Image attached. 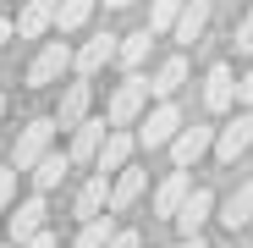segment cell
Returning <instances> with one entry per match:
<instances>
[{
	"label": "cell",
	"mask_w": 253,
	"mask_h": 248,
	"mask_svg": "<svg viewBox=\"0 0 253 248\" xmlns=\"http://www.w3.org/2000/svg\"><path fill=\"white\" fill-rule=\"evenodd\" d=\"M55 127H61L55 116H39V121H28V127L17 133V149H11V165H17V171H33V165L55 149Z\"/></svg>",
	"instance_id": "6da1fadb"
},
{
	"label": "cell",
	"mask_w": 253,
	"mask_h": 248,
	"mask_svg": "<svg viewBox=\"0 0 253 248\" xmlns=\"http://www.w3.org/2000/svg\"><path fill=\"white\" fill-rule=\"evenodd\" d=\"M143 110H149V77L126 72V83H116L105 116H110V127H132V121H143Z\"/></svg>",
	"instance_id": "7a4b0ae2"
},
{
	"label": "cell",
	"mask_w": 253,
	"mask_h": 248,
	"mask_svg": "<svg viewBox=\"0 0 253 248\" xmlns=\"http://www.w3.org/2000/svg\"><path fill=\"white\" fill-rule=\"evenodd\" d=\"M176 133H182V110H176L171 99H160V105L143 110V121H138V144H143V149H165Z\"/></svg>",
	"instance_id": "3957f363"
},
{
	"label": "cell",
	"mask_w": 253,
	"mask_h": 248,
	"mask_svg": "<svg viewBox=\"0 0 253 248\" xmlns=\"http://www.w3.org/2000/svg\"><path fill=\"white\" fill-rule=\"evenodd\" d=\"M66 66H72V45L66 39H50V45L33 55V66H28V89H50Z\"/></svg>",
	"instance_id": "277c9868"
},
{
	"label": "cell",
	"mask_w": 253,
	"mask_h": 248,
	"mask_svg": "<svg viewBox=\"0 0 253 248\" xmlns=\"http://www.w3.org/2000/svg\"><path fill=\"white\" fill-rule=\"evenodd\" d=\"M248 144H253V110H237V121H226V127L215 133L220 165H237V154H248Z\"/></svg>",
	"instance_id": "5b68a950"
},
{
	"label": "cell",
	"mask_w": 253,
	"mask_h": 248,
	"mask_svg": "<svg viewBox=\"0 0 253 248\" xmlns=\"http://www.w3.org/2000/svg\"><path fill=\"white\" fill-rule=\"evenodd\" d=\"M44 215H50V204H44V193H33V198H22L17 204V215L6 221V237L22 248L28 237H39V232H44Z\"/></svg>",
	"instance_id": "8992f818"
},
{
	"label": "cell",
	"mask_w": 253,
	"mask_h": 248,
	"mask_svg": "<svg viewBox=\"0 0 253 248\" xmlns=\"http://www.w3.org/2000/svg\"><path fill=\"white\" fill-rule=\"evenodd\" d=\"M204 105H209V110H215V116L237 105V72H231L226 61H215V66H209V72H204Z\"/></svg>",
	"instance_id": "52a82bcc"
},
{
	"label": "cell",
	"mask_w": 253,
	"mask_h": 248,
	"mask_svg": "<svg viewBox=\"0 0 253 248\" xmlns=\"http://www.w3.org/2000/svg\"><path fill=\"white\" fill-rule=\"evenodd\" d=\"M105 138H110V127H105V116H88L83 127H72V160L77 165H88V160H99V149H105Z\"/></svg>",
	"instance_id": "ba28073f"
},
{
	"label": "cell",
	"mask_w": 253,
	"mask_h": 248,
	"mask_svg": "<svg viewBox=\"0 0 253 248\" xmlns=\"http://www.w3.org/2000/svg\"><path fill=\"white\" fill-rule=\"evenodd\" d=\"M204 149H215V127H182V133L171 138V160H176V171H187Z\"/></svg>",
	"instance_id": "9c48e42d"
},
{
	"label": "cell",
	"mask_w": 253,
	"mask_h": 248,
	"mask_svg": "<svg viewBox=\"0 0 253 248\" xmlns=\"http://www.w3.org/2000/svg\"><path fill=\"white\" fill-rule=\"evenodd\" d=\"M187 193H193V177L187 171H171L160 188H154V215H165V221H176V210L187 204Z\"/></svg>",
	"instance_id": "30bf717a"
},
{
	"label": "cell",
	"mask_w": 253,
	"mask_h": 248,
	"mask_svg": "<svg viewBox=\"0 0 253 248\" xmlns=\"http://www.w3.org/2000/svg\"><path fill=\"white\" fill-rule=\"evenodd\" d=\"M55 11H61V0H22V11H17V33H22V39L50 33V28H55Z\"/></svg>",
	"instance_id": "8fae6325"
},
{
	"label": "cell",
	"mask_w": 253,
	"mask_h": 248,
	"mask_svg": "<svg viewBox=\"0 0 253 248\" xmlns=\"http://www.w3.org/2000/svg\"><path fill=\"white\" fill-rule=\"evenodd\" d=\"M209 215H215V193H209V188H193V193H187V204L176 210V226H182V237H198Z\"/></svg>",
	"instance_id": "7c38bea8"
},
{
	"label": "cell",
	"mask_w": 253,
	"mask_h": 248,
	"mask_svg": "<svg viewBox=\"0 0 253 248\" xmlns=\"http://www.w3.org/2000/svg\"><path fill=\"white\" fill-rule=\"evenodd\" d=\"M143 188H149V171H138V165L116 171V182H110V210H116V215H121V210H132V204L143 198Z\"/></svg>",
	"instance_id": "4fadbf2b"
},
{
	"label": "cell",
	"mask_w": 253,
	"mask_h": 248,
	"mask_svg": "<svg viewBox=\"0 0 253 248\" xmlns=\"http://www.w3.org/2000/svg\"><path fill=\"white\" fill-rule=\"evenodd\" d=\"M110 61H116V33H94L88 45L72 55V66H77L83 77H94V72H99V66H110Z\"/></svg>",
	"instance_id": "5bb4252c"
},
{
	"label": "cell",
	"mask_w": 253,
	"mask_h": 248,
	"mask_svg": "<svg viewBox=\"0 0 253 248\" xmlns=\"http://www.w3.org/2000/svg\"><path fill=\"white\" fill-rule=\"evenodd\" d=\"M132 149H138V133H121V127H116V133L105 138V149H99V160H94V165H99L105 177H116V171H126Z\"/></svg>",
	"instance_id": "9a60e30c"
},
{
	"label": "cell",
	"mask_w": 253,
	"mask_h": 248,
	"mask_svg": "<svg viewBox=\"0 0 253 248\" xmlns=\"http://www.w3.org/2000/svg\"><path fill=\"white\" fill-rule=\"evenodd\" d=\"M88 99H94V89H88V83H66V94H61V116H55L66 133L88 121Z\"/></svg>",
	"instance_id": "2e32d148"
},
{
	"label": "cell",
	"mask_w": 253,
	"mask_h": 248,
	"mask_svg": "<svg viewBox=\"0 0 253 248\" xmlns=\"http://www.w3.org/2000/svg\"><path fill=\"white\" fill-rule=\"evenodd\" d=\"M105 204H110V177H105V171H94L88 182H83V193H77V221L105 215Z\"/></svg>",
	"instance_id": "e0dca14e"
},
{
	"label": "cell",
	"mask_w": 253,
	"mask_h": 248,
	"mask_svg": "<svg viewBox=\"0 0 253 248\" xmlns=\"http://www.w3.org/2000/svg\"><path fill=\"white\" fill-rule=\"evenodd\" d=\"M160 33H149V28H138V33H121V45H116V61L126 66V72H138L143 61H149V45H154Z\"/></svg>",
	"instance_id": "ac0fdd59"
},
{
	"label": "cell",
	"mask_w": 253,
	"mask_h": 248,
	"mask_svg": "<svg viewBox=\"0 0 253 248\" xmlns=\"http://www.w3.org/2000/svg\"><path fill=\"white\" fill-rule=\"evenodd\" d=\"M66 165H72V154H61V149H50V154L39 160V165H33L28 177H33V188H39V193H50V188H61V177H66Z\"/></svg>",
	"instance_id": "d6986e66"
},
{
	"label": "cell",
	"mask_w": 253,
	"mask_h": 248,
	"mask_svg": "<svg viewBox=\"0 0 253 248\" xmlns=\"http://www.w3.org/2000/svg\"><path fill=\"white\" fill-rule=\"evenodd\" d=\"M220 221H226L231 232H242V226L253 221V182H242V188H237V193L220 204Z\"/></svg>",
	"instance_id": "ffe728a7"
},
{
	"label": "cell",
	"mask_w": 253,
	"mask_h": 248,
	"mask_svg": "<svg viewBox=\"0 0 253 248\" xmlns=\"http://www.w3.org/2000/svg\"><path fill=\"white\" fill-rule=\"evenodd\" d=\"M182 83H187V61L182 55H171V61H165L154 77H149V94H160V99H171L176 89H182Z\"/></svg>",
	"instance_id": "44dd1931"
},
{
	"label": "cell",
	"mask_w": 253,
	"mask_h": 248,
	"mask_svg": "<svg viewBox=\"0 0 253 248\" xmlns=\"http://www.w3.org/2000/svg\"><path fill=\"white\" fill-rule=\"evenodd\" d=\"M209 28V0H187V6H182V17H176V39H187V45H193V39Z\"/></svg>",
	"instance_id": "7402d4cb"
},
{
	"label": "cell",
	"mask_w": 253,
	"mask_h": 248,
	"mask_svg": "<svg viewBox=\"0 0 253 248\" xmlns=\"http://www.w3.org/2000/svg\"><path fill=\"white\" fill-rule=\"evenodd\" d=\"M116 232H121V226H116L110 215H94V221H83V226H77V243H72V248H105Z\"/></svg>",
	"instance_id": "603a6c76"
},
{
	"label": "cell",
	"mask_w": 253,
	"mask_h": 248,
	"mask_svg": "<svg viewBox=\"0 0 253 248\" xmlns=\"http://www.w3.org/2000/svg\"><path fill=\"white\" fill-rule=\"evenodd\" d=\"M187 0H149V33H171Z\"/></svg>",
	"instance_id": "cb8c5ba5"
},
{
	"label": "cell",
	"mask_w": 253,
	"mask_h": 248,
	"mask_svg": "<svg viewBox=\"0 0 253 248\" xmlns=\"http://www.w3.org/2000/svg\"><path fill=\"white\" fill-rule=\"evenodd\" d=\"M94 17V0H61V11H55V28L61 33H77L83 22Z\"/></svg>",
	"instance_id": "d4e9b609"
},
{
	"label": "cell",
	"mask_w": 253,
	"mask_h": 248,
	"mask_svg": "<svg viewBox=\"0 0 253 248\" xmlns=\"http://www.w3.org/2000/svg\"><path fill=\"white\" fill-rule=\"evenodd\" d=\"M17 177H22L17 165H11V171H0V215H6V210H11V198H17Z\"/></svg>",
	"instance_id": "484cf974"
},
{
	"label": "cell",
	"mask_w": 253,
	"mask_h": 248,
	"mask_svg": "<svg viewBox=\"0 0 253 248\" xmlns=\"http://www.w3.org/2000/svg\"><path fill=\"white\" fill-rule=\"evenodd\" d=\"M237 50H242V55H253V11L237 22Z\"/></svg>",
	"instance_id": "4316f807"
},
{
	"label": "cell",
	"mask_w": 253,
	"mask_h": 248,
	"mask_svg": "<svg viewBox=\"0 0 253 248\" xmlns=\"http://www.w3.org/2000/svg\"><path fill=\"white\" fill-rule=\"evenodd\" d=\"M105 248H143V237H138V232H116Z\"/></svg>",
	"instance_id": "83f0119b"
},
{
	"label": "cell",
	"mask_w": 253,
	"mask_h": 248,
	"mask_svg": "<svg viewBox=\"0 0 253 248\" xmlns=\"http://www.w3.org/2000/svg\"><path fill=\"white\" fill-rule=\"evenodd\" d=\"M237 99H242V105H253V66L237 77Z\"/></svg>",
	"instance_id": "f1b7e54d"
},
{
	"label": "cell",
	"mask_w": 253,
	"mask_h": 248,
	"mask_svg": "<svg viewBox=\"0 0 253 248\" xmlns=\"http://www.w3.org/2000/svg\"><path fill=\"white\" fill-rule=\"evenodd\" d=\"M22 248H61V243H55V232H50V226H44V232H39V237H28V243H22Z\"/></svg>",
	"instance_id": "f546056e"
},
{
	"label": "cell",
	"mask_w": 253,
	"mask_h": 248,
	"mask_svg": "<svg viewBox=\"0 0 253 248\" xmlns=\"http://www.w3.org/2000/svg\"><path fill=\"white\" fill-rule=\"evenodd\" d=\"M11 33H17V22H6V17H0V45H6Z\"/></svg>",
	"instance_id": "4dcf8cb0"
},
{
	"label": "cell",
	"mask_w": 253,
	"mask_h": 248,
	"mask_svg": "<svg viewBox=\"0 0 253 248\" xmlns=\"http://www.w3.org/2000/svg\"><path fill=\"white\" fill-rule=\"evenodd\" d=\"M176 248H209V243H204V237H182Z\"/></svg>",
	"instance_id": "1f68e13d"
},
{
	"label": "cell",
	"mask_w": 253,
	"mask_h": 248,
	"mask_svg": "<svg viewBox=\"0 0 253 248\" xmlns=\"http://www.w3.org/2000/svg\"><path fill=\"white\" fill-rule=\"evenodd\" d=\"M105 6H110V11H126V6H132V0H105Z\"/></svg>",
	"instance_id": "d6a6232c"
},
{
	"label": "cell",
	"mask_w": 253,
	"mask_h": 248,
	"mask_svg": "<svg viewBox=\"0 0 253 248\" xmlns=\"http://www.w3.org/2000/svg\"><path fill=\"white\" fill-rule=\"evenodd\" d=\"M0 121H6V99H0Z\"/></svg>",
	"instance_id": "836d02e7"
},
{
	"label": "cell",
	"mask_w": 253,
	"mask_h": 248,
	"mask_svg": "<svg viewBox=\"0 0 253 248\" xmlns=\"http://www.w3.org/2000/svg\"><path fill=\"white\" fill-rule=\"evenodd\" d=\"M0 248H17V243H0Z\"/></svg>",
	"instance_id": "e575fe53"
}]
</instances>
